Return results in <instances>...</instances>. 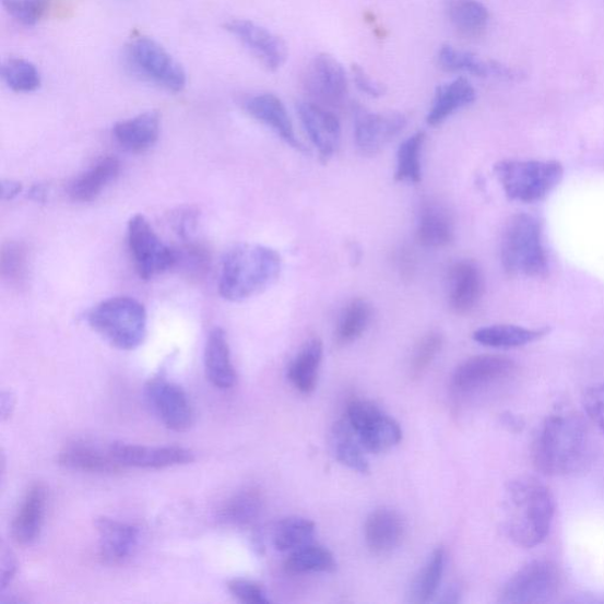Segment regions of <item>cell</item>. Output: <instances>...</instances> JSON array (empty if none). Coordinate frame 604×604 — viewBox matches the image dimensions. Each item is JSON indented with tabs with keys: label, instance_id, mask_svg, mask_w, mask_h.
<instances>
[{
	"label": "cell",
	"instance_id": "obj_1",
	"mask_svg": "<svg viewBox=\"0 0 604 604\" xmlns=\"http://www.w3.org/2000/svg\"><path fill=\"white\" fill-rule=\"evenodd\" d=\"M591 435L579 415L561 412L543 422L533 446L534 464L541 474H577L591 461Z\"/></svg>",
	"mask_w": 604,
	"mask_h": 604
},
{
	"label": "cell",
	"instance_id": "obj_2",
	"mask_svg": "<svg viewBox=\"0 0 604 604\" xmlns=\"http://www.w3.org/2000/svg\"><path fill=\"white\" fill-rule=\"evenodd\" d=\"M508 537L523 548H535L549 536L555 518V497L547 485L532 476L507 485Z\"/></svg>",
	"mask_w": 604,
	"mask_h": 604
},
{
	"label": "cell",
	"instance_id": "obj_3",
	"mask_svg": "<svg viewBox=\"0 0 604 604\" xmlns=\"http://www.w3.org/2000/svg\"><path fill=\"white\" fill-rule=\"evenodd\" d=\"M282 270L283 260L276 250L257 244L235 246L221 269V297L240 303L259 296L277 282Z\"/></svg>",
	"mask_w": 604,
	"mask_h": 604
},
{
	"label": "cell",
	"instance_id": "obj_4",
	"mask_svg": "<svg viewBox=\"0 0 604 604\" xmlns=\"http://www.w3.org/2000/svg\"><path fill=\"white\" fill-rule=\"evenodd\" d=\"M500 258L510 275L544 277L549 263L540 221L529 214L513 216L506 227Z\"/></svg>",
	"mask_w": 604,
	"mask_h": 604
},
{
	"label": "cell",
	"instance_id": "obj_5",
	"mask_svg": "<svg viewBox=\"0 0 604 604\" xmlns=\"http://www.w3.org/2000/svg\"><path fill=\"white\" fill-rule=\"evenodd\" d=\"M87 321L112 346L131 351L144 342L149 317L144 306L138 300L115 297L94 307Z\"/></svg>",
	"mask_w": 604,
	"mask_h": 604
},
{
	"label": "cell",
	"instance_id": "obj_6",
	"mask_svg": "<svg viewBox=\"0 0 604 604\" xmlns=\"http://www.w3.org/2000/svg\"><path fill=\"white\" fill-rule=\"evenodd\" d=\"M495 174L506 196L512 201L532 203L548 197L564 179L565 169L557 161H500Z\"/></svg>",
	"mask_w": 604,
	"mask_h": 604
},
{
	"label": "cell",
	"instance_id": "obj_7",
	"mask_svg": "<svg viewBox=\"0 0 604 604\" xmlns=\"http://www.w3.org/2000/svg\"><path fill=\"white\" fill-rule=\"evenodd\" d=\"M128 62L146 80L171 93H180L187 84L182 66L157 42L149 37L132 40L127 48Z\"/></svg>",
	"mask_w": 604,
	"mask_h": 604
},
{
	"label": "cell",
	"instance_id": "obj_8",
	"mask_svg": "<svg viewBox=\"0 0 604 604\" xmlns=\"http://www.w3.org/2000/svg\"><path fill=\"white\" fill-rule=\"evenodd\" d=\"M561 587V573L548 559H535L512 577L505 584L499 595L500 603L541 604L555 599Z\"/></svg>",
	"mask_w": 604,
	"mask_h": 604
},
{
	"label": "cell",
	"instance_id": "obj_9",
	"mask_svg": "<svg viewBox=\"0 0 604 604\" xmlns=\"http://www.w3.org/2000/svg\"><path fill=\"white\" fill-rule=\"evenodd\" d=\"M128 242L137 271L143 280H151L178 264V250L162 241L143 215L130 218Z\"/></svg>",
	"mask_w": 604,
	"mask_h": 604
},
{
	"label": "cell",
	"instance_id": "obj_10",
	"mask_svg": "<svg viewBox=\"0 0 604 604\" xmlns=\"http://www.w3.org/2000/svg\"><path fill=\"white\" fill-rule=\"evenodd\" d=\"M303 87L316 105L331 110L341 108L348 95L347 73L335 57L319 54L305 68Z\"/></svg>",
	"mask_w": 604,
	"mask_h": 604
},
{
	"label": "cell",
	"instance_id": "obj_11",
	"mask_svg": "<svg viewBox=\"0 0 604 604\" xmlns=\"http://www.w3.org/2000/svg\"><path fill=\"white\" fill-rule=\"evenodd\" d=\"M346 419L367 452H386L400 445L403 438L400 424L372 402H353Z\"/></svg>",
	"mask_w": 604,
	"mask_h": 604
},
{
	"label": "cell",
	"instance_id": "obj_12",
	"mask_svg": "<svg viewBox=\"0 0 604 604\" xmlns=\"http://www.w3.org/2000/svg\"><path fill=\"white\" fill-rule=\"evenodd\" d=\"M144 394L155 414L169 430L185 433L193 426L194 410L181 387L158 377L145 386Z\"/></svg>",
	"mask_w": 604,
	"mask_h": 604
},
{
	"label": "cell",
	"instance_id": "obj_13",
	"mask_svg": "<svg viewBox=\"0 0 604 604\" xmlns=\"http://www.w3.org/2000/svg\"><path fill=\"white\" fill-rule=\"evenodd\" d=\"M355 140L362 154H379L407 125L401 112H372L355 108Z\"/></svg>",
	"mask_w": 604,
	"mask_h": 604
},
{
	"label": "cell",
	"instance_id": "obj_14",
	"mask_svg": "<svg viewBox=\"0 0 604 604\" xmlns=\"http://www.w3.org/2000/svg\"><path fill=\"white\" fill-rule=\"evenodd\" d=\"M225 27L268 70L275 72L286 63L288 57L286 43L269 28L247 20L229 21Z\"/></svg>",
	"mask_w": 604,
	"mask_h": 604
},
{
	"label": "cell",
	"instance_id": "obj_15",
	"mask_svg": "<svg viewBox=\"0 0 604 604\" xmlns=\"http://www.w3.org/2000/svg\"><path fill=\"white\" fill-rule=\"evenodd\" d=\"M516 364L507 357L477 356L455 368L452 386L460 393H474L512 377Z\"/></svg>",
	"mask_w": 604,
	"mask_h": 604
},
{
	"label": "cell",
	"instance_id": "obj_16",
	"mask_svg": "<svg viewBox=\"0 0 604 604\" xmlns=\"http://www.w3.org/2000/svg\"><path fill=\"white\" fill-rule=\"evenodd\" d=\"M297 110L306 134L318 150L323 164H328L341 146V121L331 109L318 106L311 100L300 102Z\"/></svg>",
	"mask_w": 604,
	"mask_h": 604
},
{
	"label": "cell",
	"instance_id": "obj_17",
	"mask_svg": "<svg viewBox=\"0 0 604 604\" xmlns=\"http://www.w3.org/2000/svg\"><path fill=\"white\" fill-rule=\"evenodd\" d=\"M109 449L116 462L128 467L165 469L196 461L193 452L180 447H145L116 441Z\"/></svg>",
	"mask_w": 604,
	"mask_h": 604
},
{
	"label": "cell",
	"instance_id": "obj_18",
	"mask_svg": "<svg viewBox=\"0 0 604 604\" xmlns=\"http://www.w3.org/2000/svg\"><path fill=\"white\" fill-rule=\"evenodd\" d=\"M449 305L457 315H469L478 306L484 294V276L473 260L452 264L449 272Z\"/></svg>",
	"mask_w": 604,
	"mask_h": 604
},
{
	"label": "cell",
	"instance_id": "obj_19",
	"mask_svg": "<svg viewBox=\"0 0 604 604\" xmlns=\"http://www.w3.org/2000/svg\"><path fill=\"white\" fill-rule=\"evenodd\" d=\"M99 541V554L108 565H122L135 554L140 541V529L135 525L109 518L95 522Z\"/></svg>",
	"mask_w": 604,
	"mask_h": 604
},
{
	"label": "cell",
	"instance_id": "obj_20",
	"mask_svg": "<svg viewBox=\"0 0 604 604\" xmlns=\"http://www.w3.org/2000/svg\"><path fill=\"white\" fill-rule=\"evenodd\" d=\"M244 108L253 119L272 129L292 149L304 151L288 111L277 96L270 93L249 96L244 100Z\"/></svg>",
	"mask_w": 604,
	"mask_h": 604
},
{
	"label": "cell",
	"instance_id": "obj_21",
	"mask_svg": "<svg viewBox=\"0 0 604 604\" xmlns=\"http://www.w3.org/2000/svg\"><path fill=\"white\" fill-rule=\"evenodd\" d=\"M48 493L43 484L32 486L11 525L14 542L23 547L34 544L39 535L46 516Z\"/></svg>",
	"mask_w": 604,
	"mask_h": 604
},
{
	"label": "cell",
	"instance_id": "obj_22",
	"mask_svg": "<svg viewBox=\"0 0 604 604\" xmlns=\"http://www.w3.org/2000/svg\"><path fill=\"white\" fill-rule=\"evenodd\" d=\"M405 534V523L393 509L375 510L365 524V538L368 548L377 555L389 554L401 544Z\"/></svg>",
	"mask_w": 604,
	"mask_h": 604
},
{
	"label": "cell",
	"instance_id": "obj_23",
	"mask_svg": "<svg viewBox=\"0 0 604 604\" xmlns=\"http://www.w3.org/2000/svg\"><path fill=\"white\" fill-rule=\"evenodd\" d=\"M61 466L91 474H114L123 466L116 462L110 449L107 452L86 441H73L58 454Z\"/></svg>",
	"mask_w": 604,
	"mask_h": 604
},
{
	"label": "cell",
	"instance_id": "obj_24",
	"mask_svg": "<svg viewBox=\"0 0 604 604\" xmlns=\"http://www.w3.org/2000/svg\"><path fill=\"white\" fill-rule=\"evenodd\" d=\"M417 240L423 247H447L454 240L453 217L446 205L427 201L422 205L418 224Z\"/></svg>",
	"mask_w": 604,
	"mask_h": 604
},
{
	"label": "cell",
	"instance_id": "obj_25",
	"mask_svg": "<svg viewBox=\"0 0 604 604\" xmlns=\"http://www.w3.org/2000/svg\"><path fill=\"white\" fill-rule=\"evenodd\" d=\"M205 372L212 384L220 390H229L237 382V372L232 363L226 333L215 328L209 335L204 350Z\"/></svg>",
	"mask_w": 604,
	"mask_h": 604
},
{
	"label": "cell",
	"instance_id": "obj_26",
	"mask_svg": "<svg viewBox=\"0 0 604 604\" xmlns=\"http://www.w3.org/2000/svg\"><path fill=\"white\" fill-rule=\"evenodd\" d=\"M476 97L475 87L466 79L460 78L440 85L427 114V125L437 127L445 123L457 111L473 105Z\"/></svg>",
	"mask_w": 604,
	"mask_h": 604
},
{
	"label": "cell",
	"instance_id": "obj_27",
	"mask_svg": "<svg viewBox=\"0 0 604 604\" xmlns=\"http://www.w3.org/2000/svg\"><path fill=\"white\" fill-rule=\"evenodd\" d=\"M437 60L440 68L449 72H464L476 78H516L510 68L494 61H484L475 54L457 50L449 44L439 49Z\"/></svg>",
	"mask_w": 604,
	"mask_h": 604
},
{
	"label": "cell",
	"instance_id": "obj_28",
	"mask_svg": "<svg viewBox=\"0 0 604 604\" xmlns=\"http://www.w3.org/2000/svg\"><path fill=\"white\" fill-rule=\"evenodd\" d=\"M161 119L157 111L141 114L114 127V137L122 149L131 153H143L157 142Z\"/></svg>",
	"mask_w": 604,
	"mask_h": 604
},
{
	"label": "cell",
	"instance_id": "obj_29",
	"mask_svg": "<svg viewBox=\"0 0 604 604\" xmlns=\"http://www.w3.org/2000/svg\"><path fill=\"white\" fill-rule=\"evenodd\" d=\"M121 171L120 161L109 156L85 171L69 187V196L78 202H93Z\"/></svg>",
	"mask_w": 604,
	"mask_h": 604
},
{
	"label": "cell",
	"instance_id": "obj_30",
	"mask_svg": "<svg viewBox=\"0 0 604 604\" xmlns=\"http://www.w3.org/2000/svg\"><path fill=\"white\" fill-rule=\"evenodd\" d=\"M323 346L318 337L308 341L288 367V379L294 388L308 394L315 391L319 368L322 362Z\"/></svg>",
	"mask_w": 604,
	"mask_h": 604
},
{
	"label": "cell",
	"instance_id": "obj_31",
	"mask_svg": "<svg viewBox=\"0 0 604 604\" xmlns=\"http://www.w3.org/2000/svg\"><path fill=\"white\" fill-rule=\"evenodd\" d=\"M548 329H526L516 325H493L474 333V341L493 348H516L540 341Z\"/></svg>",
	"mask_w": 604,
	"mask_h": 604
},
{
	"label": "cell",
	"instance_id": "obj_32",
	"mask_svg": "<svg viewBox=\"0 0 604 604\" xmlns=\"http://www.w3.org/2000/svg\"><path fill=\"white\" fill-rule=\"evenodd\" d=\"M448 17L452 26L465 37H477L490 22V13L479 0H448Z\"/></svg>",
	"mask_w": 604,
	"mask_h": 604
},
{
	"label": "cell",
	"instance_id": "obj_33",
	"mask_svg": "<svg viewBox=\"0 0 604 604\" xmlns=\"http://www.w3.org/2000/svg\"><path fill=\"white\" fill-rule=\"evenodd\" d=\"M332 445L335 459L343 465L363 475L370 473L365 449L347 419L334 424Z\"/></svg>",
	"mask_w": 604,
	"mask_h": 604
},
{
	"label": "cell",
	"instance_id": "obj_34",
	"mask_svg": "<svg viewBox=\"0 0 604 604\" xmlns=\"http://www.w3.org/2000/svg\"><path fill=\"white\" fill-rule=\"evenodd\" d=\"M263 500L256 489H245L230 497L218 511V520L232 526L253 524L261 514Z\"/></svg>",
	"mask_w": 604,
	"mask_h": 604
},
{
	"label": "cell",
	"instance_id": "obj_35",
	"mask_svg": "<svg viewBox=\"0 0 604 604\" xmlns=\"http://www.w3.org/2000/svg\"><path fill=\"white\" fill-rule=\"evenodd\" d=\"M446 557L445 548L439 547L427 558L426 564L411 584L408 593L411 603H426L437 594L441 579H443Z\"/></svg>",
	"mask_w": 604,
	"mask_h": 604
},
{
	"label": "cell",
	"instance_id": "obj_36",
	"mask_svg": "<svg viewBox=\"0 0 604 604\" xmlns=\"http://www.w3.org/2000/svg\"><path fill=\"white\" fill-rule=\"evenodd\" d=\"M316 524L303 518H288L276 523L273 544L276 550L292 553L313 543Z\"/></svg>",
	"mask_w": 604,
	"mask_h": 604
},
{
	"label": "cell",
	"instance_id": "obj_37",
	"mask_svg": "<svg viewBox=\"0 0 604 604\" xmlns=\"http://www.w3.org/2000/svg\"><path fill=\"white\" fill-rule=\"evenodd\" d=\"M335 569L333 554L313 543L292 552L285 561V570L289 573L332 572Z\"/></svg>",
	"mask_w": 604,
	"mask_h": 604
},
{
	"label": "cell",
	"instance_id": "obj_38",
	"mask_svg": "<svg viewBox=\"0 0 604 604\" xmlns=\"http://www.w3.org/2000/svg\"><path fill=\"white\" fill-rule=\"evenodd\" d=\"M425 132L418 131L406 139L396 152L395 181L418 183L422 181V152Z\"/></svg>",
	"mask_w": 604,
	"mask_h": 604
},
{
	"label": "cell",
	"instance_id": "obj_39",
	"mask_svg": "<svg viewBox=\"0 0 604 604\" xmlns=\"http://www.w3.org/2000/svg\"><path fill=\"white\" fill-rule=\"evenodd\" d=\"M372 319V307L366 300H352L344 309L336 329V341L348 345L365 333Z\"/></svg>",
	"mask_w": 604,
	"mask_h": 604
},
{
	"label": "cell",
	"instance_id": "obj_40",
	"mask_svg": "<svg viewBox=\"0 0 604 604\" xmlns=\"http://www.w3.org/2000/svg\"><path fill=\"white\" fill-rule=\"evenodd\" d=\"M2 79L11 91L22 94L34 93L42 85L37 67L23 58H9L2 66Z\"/></svg>",
	"mask_w": 604,
	"mask_h": 604
},
{
	"label": "cell",
	"instance_id": "obj_41",
	"mask_svg": "<svg viewBox=\"0 0 604 604\" xmlns=\"http://www.w3.org/2000/svg\"><path fill=\"white\" fill-rule=\"evenodd\" d=\"M443 346V335L439 332L427 333L419 342L411 362V376L418 378L429 367Z\"/></svg>",
	"mask_w": 604,
	"mask_h": 604
},
{
	"label": "cell",
	"instance_id": "obj_42",
	"mask_svg": "<svg viewBox=\"0 0 604 604\" xmlns=\"http://www.w3.org/2000/svg\"><path fill=\"white\" fill-rule=\"evenodd\" d=\"M2 4L14 20L33 26L46 13L49 0H2Z\"/></svg>",
	"mask_w": 604,
	"mask_h": 604
},
{
	"label": "cell",
	"instance_id": "obj_43",
	"mask_svg": "<svg viewBox=\"0 0 604 604\" xmlns=\"http://www.w3.org/2000/svg\"><path fill=\"white\" fill-rule=\"evenodd\" d=\"M26 250L20 244H9L2 252V273L11 283L21 284L26 274Z\"/></svg>",
	"mask_w": 604,
	"mask_h": 604
},
{
	"label": "cell",
	"instance_id": "obj_44",
	"mask_svg": "<svg viewBox=\"0 0 604 604\" xmlns=\"http://www.w3.org/2000/svg\"><path fill=\"white\" fill-rule=\"evenodd\" d=\"M582 404L589 419L604 435V382L589 387L583 393Z\"/></svg>",
	"mask_w": 604,
	"mask_h": 604
},
{
	"label": "cell",
	"instance_id": "obj_45",
	"mask_svg": "<svg viewBox=\"0 0 604 604\" xmlns=\"http://www.w3.org/2000/svg\"><path fill=\"white\" fill-rule=\"evenodd\" d=\"M230 594L247 604H270L271 600L264 589L249 580L235 579L228 583Z\"/></svg>",
	"mask_w": 604,
	"mask_h": 604
},
{
	"label": "cell",
	"instance_id": "obj_46",
	"mask_svg": "<svg viewBox=\"0 0 604 604\" xmlns=\"http://www.w3.org/2000/svg\"><path fill=\"white\" fill-rule=\"evenodd\" d=\"M352 78L358 90L370 97H381L387 93L386 85L372 79L360 66L352 67Z\"/></svg>",
	"mask_w": 604,
	"mask_h": 604
},
{
	"label": "cell",
	"instance_id": "obj_47",
	"mask_svg": "<svg viewBox=\"0 0 604 604\" xmlns=\"http://www.w3.org/2000/svg\"><path fill=\"white\" fill-rule=\"evenodd\" d=\"M16 571V559H14L10 553L5 554L2 562V575H0V577H2V579H0V589H2V591L11 583Z\"/></svg>",
	"mask_w": 604,
	"mask_h": 604
},
{
	"label": "cell",
	"instance_id": "obj_48",
	"mask_svg": "<svg viewBox=\"0 0 604 604\" xmlns=\"http://www.w3.org/2000/svg\"><path fill=\"white\" fill-rule=\"evenodd\" d=\"M23 190L22 183L17 181H3L2 182V198L4 200H13L14 198H17Z\"/></svg>",
	"mask_w": 604,
	"mask_h": 604
},
{
	"label": "cell",
	"instance_id": "obj_49",
	"mask_svg": "<svg viewBox=\"0 0 604 604\" xmlns=\"http://www.w3.org/2000/svg\"><path fill=\"white\" fill-rule=\"evenodd\" d=\"M28 198L35 202L44 203L48 199V188L43 185H36L32 188L31 193H28Z\"/></svg>",
	"mask_w": 604,
	"mask_h": 604
},
{
	"label": "cell",
	"instance_id": "obj_50",
	"mask_svg": "<svg viewBox=\"0 0 604 604\" xmlns=\"http://www.w3.org/2000/svg\"><path fill=\"white\" fill-rule=\"evenodd\" d=\"M502 421L508 429L512 431H520L523 427V422L521 421V418L516 417L511 414L504 415Z\"/></svg>",
	"mask_w": 604,
	"mask_h": 604
},
{
	"label": "cell",
	"instance_id": "obj_51",
	"mask_svg": "<svg viewBox=\"0 0 604 604\" xmlns=\"http://www.w3.org/2000/svg\"><path fill=\"white\" fill-rule=\"evenodd\" d=\"M460 597H461V589L459 587H451L448 589V591L443 595V599H441L440 602L457 603V602H460Z\"/></svg>",
	"mask_w": 604,
	"mask_h": 604
},
{
	"label": "cell",
	"instance_id": "obj_52",
	"mask_svg": "<svg viewBox=\"0 0 604 604\" xmlns=\"http://www.w3.org/2000/svg\"><path fill=\"white\" fill-rule=\"evenodd\" d=\"M14 406L13 396L11 393H3L2 396V415L8 417L11 415V411Z\"/></svg>",
	"mask_w": 604,
	"mask_h": 604
}]
</instances>
